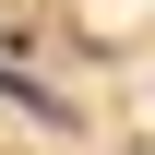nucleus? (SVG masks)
<instances>
[{
	"mask_svg": "<svg viewBox=\"0 0 155 155\" xmlns=\"http://www.w3.org/2000/svg\"><path fill=\"white\" fill-rule=\"evenodd\" d=\"M0 96H12L24 119H48V131H72V107H60V96H48V84H36V72H12V60H0Z\"/></svg>",
	"mask_w": 155,
	"mask_h": 155,
	"instance_id": "obj_1",
	"label": "nucleus"
}]
</instances>
